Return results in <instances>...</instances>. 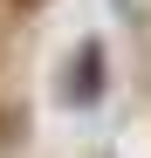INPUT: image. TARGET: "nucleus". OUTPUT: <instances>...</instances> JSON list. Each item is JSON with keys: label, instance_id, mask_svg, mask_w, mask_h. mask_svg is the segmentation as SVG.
<instances>
[{"label": "nucleus", "instance_id": "nucleus-1", "mask_svg": "<svg viewBox=\"0 0 151 158\" xmlns=\"http://www.w3.org/2000/svg\"><path fill=\"white\" fill-rule=\"evenodd\" d=\"M14 7H35V0H14Z\"/></svg>", "mask_w": 151, "mask_h": 158}]
</instances>
